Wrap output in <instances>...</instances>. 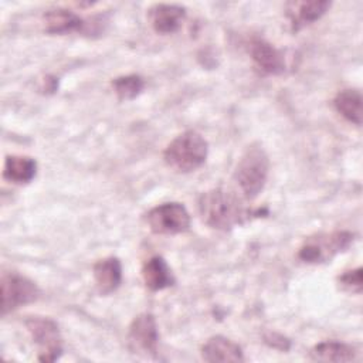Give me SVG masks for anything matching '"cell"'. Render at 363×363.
Instances as JSON below:
<instances>
[{"label": "cell", "instance_id": "obj_1", "mask_svg": "<svg viewBox=\"0 0 363 363\" xmlns=\"http://www.w3.org/2000/svg\"><path fill=\"white\" fill-rule=\"evenodd\" d=\"M199 211L203 221L217 230H230L250 216L241 197L223 187L204 191L199 199Z\"/></svg>", "mask_w": 363, "mask_h": 363}, {"label": "cell", "instance_id": "obj_2", "mask_svg": "<svg viewBox=\"0 0 363 363\" xmlns=\"http://www.w3.org/2000/svg\"><path fill=\"white\" fill-rule=\"evenodd\" d=\"M207 153V140L196 130H186L167 145L163 157L169 167L187 173L199 169L206 162Z\"/></svg>", "mask_w": 363, "mask_h": 363}, {"label": "cell", "instance_id": "obj_3", "mask_svg": "<svg viewBox=\"0 0 363 363\" xmlns=\"http://www.w3.org/2000/svg\"><path fill=\"white\" fill-rule=\"evenodd\" d=\"M269 170V159L265 149L252 143L247 147L234 170V180L247 199H254L265 186Z\"/></svg>", "mask_w": 363, "mask_h": 363}, {"label": "cell", "instance_id": "obj_4", "mask_svg": "<svg viewBox=\"0 0 363 363\" xmlns=\"http://www.w3.org/2000/svg\"><path fill=\"white\" fill-rule=\"evenodd\" d=\"M353 241L349 231H333L312 235L299 248L298 257L305 262H325L337 252L345 251Z\"/></svg>", "mask_w": 363, "mask_h": 363}, {"label": "cell", "instance_id": "obj_5", "mask_svg": "<svg viewBox=\"0 0 363 363\" xmlns=\"http://www.w3.org/2000/svg\"><path fill=\"white\" fill-rule=\"evenodd\" d=\"M34 343L38 346V360L54 362L62 353V339L57 323L50 318L30 316L24 322Z\"/></svg>", "mask_w": 363, "mask_h": 363}, {"label": "cell", "instance_id": "obj_6", "mask_svg": "<svg viewBox=\"0 0 363 363\" xmlns=\"http://www.w3.org/2000/svg\"><path fill=\"white\" fill-rule=\"evenodd\" d=\"M146 223L155 234H180L190 227V214L180 203H163L146 214Z\"/></svg>", "mask_w": 363, "mask_h": 363}, {"label": "cell", "instance_id": "obj_7", "mask_svg": "<svg viewBox=\"0 0 363 363\" xmlns=\"http://www.w3.org/2000/svg\"><path fill=\"white\" fill-rule=\"evenodd\" d=\"M1 313L6 315L23 305L37 301L40 296L38 286L28 278L16 272L3 274L1 277Z\"/></svg>", "mask_w": 363, "mask_h": 363}, {"label": "cell", "instance_id": "obj_8", "mask_svg": "<svg viewBox=\"0 0 363 363\" xmlns=\"http://www.w3.org/2000/svg\"><path fill=\"white\" fill-rule=\"evenodd\" d=\"M159 332L156 319L152 313L138 315L128 332V346L129 350L135 354L143 357H155L157 353Z\"/></svg>", "mask_w": 363, "mask_h": 363}, {"label": "cell", "instance_id": "obj_9", "mask_svg": "<svg viewBox=\"0 0 363 363\" xmlns=\"http://www.w3.org/2000/svg\"><path fill=\"white\" fill-rule=\"evenodd\" d=\"M147 17L156 33L172 34L180 28L186 17V9L177 4L159 3L149 9Z\"/></svg>", "mask_w": 363, "mask_h": 363}, {"label": "cell", "instance_id": "obj_10", "mask_svg": "<svg viewBox=\"0 0 363 363\" xmlns=\"http://www.w3.org/2000/svg\"><path fill=\"white\" fill-rule=\"evenodd\" d=\"M250 54L255 65L265 74L278 75L285 71L284 54L262 38H255L251 41Z\"/></svg>", "mask_w": 363, "mask_h": 363}, {"label": "cell", "instance_id": "obj_11", "mask_svg": "<svg viewBox=\"0 0 363 363\" xmlns=\"http://www.w3.org/2000/svg\"><path fill=\"white\" fill-rule=\"evenodd\" d=\"M330 9V1L312 0V1H292L286 6V14L289 17L294 31L319 20Z\"/></svg>", "mask_w": 363, "mask_h": 363}, {"label": "cell", "instance_id": "obj_12", "mask_svg": "<svg viewBox=\"0 0 363 363\" xmlns=\"http://www.w3.org/2000/svg\"><path fill=\"white\" fill-rule=\"evenodd\" d=\"M201 357L206 362H242L244 354L241 347L224 336L210 337L201 347Z\"/></svg>", "mask_w": 363, "mask_h": 363}, {"label": "cell", "instance_id": "obj_13", "mask_svg": "<svg viewBox=\"0 0 363 363\" xmlns=\"http://www.w3.org/2000/svg\"><path fill=\"white\" fill-rule=\"evenodd\" d=\"M94 279L101 294L113 292L122 282V265L116 257H106L95 262Z\"/></svg>", "mask_w": 363, "mask_h": 363}, {"label": "cell", "instance_id": "obj_14", "mask_svg": "<svg viewBox=\"0 0 363 363\" xmlns=\"http://www.w3.org/2000/svg\"><path fill=\"white\" fill-rule=\"evenodd\" d=\"M142 277L146 288L150 291L166 289L176 281L169 264L159 255H155L145 262L142 268Z\"/></svg>", "mask_w": 363, "mask_h": 363}, {"label": "cell", "instance_id": "obj_15", "mask_svg": "<svg viewBox=\"0 0 363 363\" xmlns=\"http://www.w3.org/2000/svg\"><path fill=\"white\" fill-rule=\"evenodd\" d=\"M45 30L51 34H65L71 31H79L84 27V20L71 10L52 9L44 14Z\"/></svg>", "mask_w": 363, "mask_h": 363}, {"label": "cell", "instance_id": "obj_16", "mask_svg": "<svg viewBox=\"0 0 363 363\" xmlns=\"http://www.w3.org/2000/svg\"><path fill=\"white\" fill-rule=\"evenodd\" d=\"M311 357L316 362H350L354 360L356 350L343 342L325 340L312 347Z\"/></svg>", "mask_w": 363, "mask_h": 363}, {"label": "cell", "instance_id": "obj_17", "mask_svg": "<svg viewBox=\"0 0 363 363\" xmlns=\"http://www.w3.org/2000/svg\"><path fill=\"white\" fill-rule=\"evenodd\" d=\"M37 172V163L28 156H7L4 162L3 176L9 182L23 184L34 179Z\"/></svg>", "mask_w": 363, "mask_h": 363}, {"label": "cell", "instance_id": "obj_18", "mask_svg": "<svg viewBox=\"0 0 363 363\" xmlns=\"http://www.w3.org/2000/svg\"><path fill=\"white\" fill-rule=\"evenodd\" d=\"M337 112L354 125L362 123V94L357 89H343L335 98Z\"/></svg>", "mask_w": 363, "mask_h": 363}, {"label": "cell", "instance_id": "obj_19", "mask_svg": "<svg viewBox=\"0 0 363 363\" xmlns=\"http://www.w3.org/2000/svg\"><path fill=\"white\" fill-rule=\"evenodd\" d=\"M112 86L121 101H130L143 91L145 81L139 75H125L115 78Z\"/></svg>", "mask_w": 363, "mask_h": 363}, {"label": "cell", "instance_id": "obj_20", "mask_svg": "<svg viewBox=\"0 0 363 363\" xmlns=\"http://www.w3.org/2000/svg\"><path fill=\"white\" fill-rule=\"evenodd\" d=\"M339 284L345 291L360 294L363 288V279H362V268H356L352 271H347L339 277Z\"/></svg>", "mask_w": 363, "mask_h": 363}, {"label": "cell", "instance_id": "obj_21", "mask_svg": "<svg viewBox=\"0 0 363 363\" xmlns=\"http://www.w3.org/2000/svg\"><path fill=\"white\" fill-rule=\"evenodd\" d=\"M265 340H267L271 346H274V347H277V343H281V346H282L284 350H286V349L289 347V340L285 339V337H282L281 335H277V333H269V336H265Z\"/></svg>", "mask_w": 363, "mask_h": 363}]
</instances>
